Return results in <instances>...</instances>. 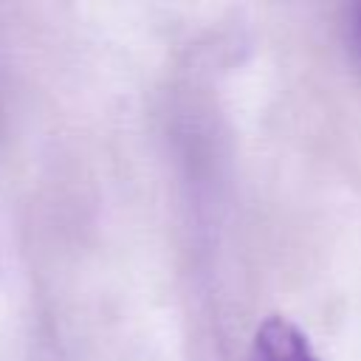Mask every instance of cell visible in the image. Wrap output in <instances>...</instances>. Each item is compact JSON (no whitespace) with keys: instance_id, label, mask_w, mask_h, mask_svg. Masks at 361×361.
I'll list each match as a JSON object with an SVG mask.
<instances>
[{"instance_id":"cell-1","label":"cell","mask_w":361,"mask_h":361,"mask_svg":"<svg viewBox=\"0 0 361 361\" xmlns=\"http://www.w3.org/2000/svg\"><path fill=\"white\" fill-rule=\"evenodd\" d=\"M245 361H322L307 336L285 316L265 319L248 344Z\"/></svg>"},{"instance_id":"cell-2","label":"cell","mask_w":361,"mask_h":361,"mask_svg":"<svg viewBox=\"0 0 361 361\" xmlns=\"http://www.w3.org/2000/svg\"><path fill=\"white\" fill-rule=\"evenodd\" d=\"M347 34H350V45H353V51H355V54H358V59H361V3H358V6H353V11H350Z\"/></svg>"}]
</instances>
